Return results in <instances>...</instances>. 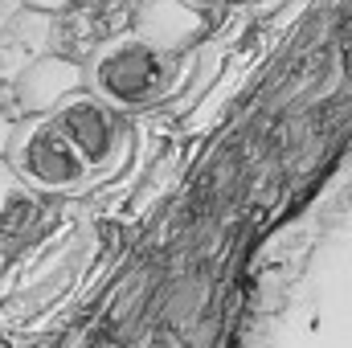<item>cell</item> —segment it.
Instances as JSON below:
<instances>
[{
  "label": "cell",
  "mask_w": 352,
  "mask_h": 348,
  "mask_svg": "<svg viewBox=\"0 0 352 348\" xmlns=\"http://www.w3.org/2000/svg\"><path fill=\"white\" fill-rule=\"evenodd\" d=\"M180 70L184 58L176 50H160L140 33H123L90 58L87 87L115 111H148L176 90Z\"/></svg>",
  "instance_id": "obj_1"
},
{
  "label": "cell",
  "mask_w": 352,
  "mask_h": 348,
  "mask_svg": "<svg viewBox=\"0 0 352 348\" xmlns=\"http://www.w3.org/2000/svg\"><path fill=\"white\" fill-rule=\"evenodd\" d=\"M4 160L37 193H78L90 180L87 160L62 135L54 115H25L4 148Z\"/></svg>",
  "instance_id": "obj_2"
},
{
  "label": "cell",
  "mask_w": 352,
  "mask_h": 348,
  "mask_svg": "<svg viewBox=\"0 0 352 348\" xmlns=\"http://www.w3.org/2000/svg\"><path fill=\"white\" fill-rule=\"evenodd\" d=\"M131 8L135 0H70L50 12V50L70 62H90L102 45L131 33Z\"/></svg>",
  "instance_id": "obj_3"
},
{
  "label": "cell",
  "mask_w": 352,
  "mask_h": 348,
  "mask_svg": "<svg viewBox=\"0 0 352 348\" xmlns=\"http://www.w3.org/2000/svg\"><path fill=\"white\" fill-rule=\"evenodd\" d=\"M54 123L62 127V135L74 144V152L87 160V168H107L119 152H123V127H119V111L107 107L98 94L74 90L66 94L54 111Z\"/></svg>",
  "instance_id": "obj_4"
},
{
  "label": "cell",
  "mask_w": 352,
  "mask_h": 348,
  "mask_svg": "<svg viewBox=\"0 0 352 348\" xmlns=\"http://www.w3.org/2000/svg\"><path fill=\"white\" fill-rule=\"evenodd\" d=\"M87 87V66L70 62L62 54H41L37 62H29L16 78H12V94L21 102V115H50L66 94Z\"/></svg>",
  "instance_id": "obj_5"
},
{
  "label": "cell",
  "mask_w": 352,
  "mask_h": 348,
  "mask_svg": "<svg viewBox=\"0 0 352 348\" xmlns=\"http://www.w3.org/2000/svg\"><path fill=\"white\" fill-rule=\"evenodd\" d=\"M131 33H140L144 41H152L160 50L180 54L188 41H197L205 33V8H197L188 0H135Z\"/></svg>",
  "instance_id": "obj_6"
},
{
  "label": "cell",
  "mask_w": 352,
  "mask_h": 348,
  "mask_svg": "<svg viewBox=\"0 0 352 348\" xmlns=\"http://www.w3.org/2000/svg\"><path fill=\"white\" fill-rule=\"evenodd\" d=\"M45 226V197L25 184L0 152V242H25Z\"/></svg>",
  "instance_id": "obj_7"
},
{
  "label": "cell",
  "mask_w": 352,
  "mask_h": 348,
  "mask_svg": "<svg viewBox=\"0 0 352 348\" xmlns=\"http://www.w3.org/2000/svg\"><path fill=\"white\" fill-rule=\"evenodd\" d=\"M41 54H50V12L25 8L0 25V78L4 83H12Z\"/></svg>",
  "instance_id": "obj_8"
},
{
  "label": "cell",
  "mask_w": 352,
  "mask_h": 348,
  "mask_svg": "<svg viewBox=\"0 0 352 348\" xmlns=\"http://www.w3.org/2000/svg\"><path fill=\"white\" fill-rule=\"evenodd\" d=\"M21 119H25V115H21V102H16V94H12V83L0 78V152L8 148V140H12V131H16Z\"/></svg>",
  "instance_id": "obj_9"
},
{
  "label": "cell",
  "mask_w": 352,
  "mask_h": 348,
  "mask_svg": "<svg viewBox=\"0 0 352 348\" xmlns=\"http://www.w3.org/2000/svg\"><path fill=\"white\" fill-rule=\"evenodd\" d=\"M29 8H41V12H58V8H66L70 0H25Z\"/></svg>",
  "instance_id": "obj_10"
},
{
  "label": "cell",
  "mask_w": 352,
  "mask_h": 348,
  "mask_svg": "<svg viewBox=\"0 0 352 348\" xmlns=\"http://www.w3.org/2000/svg\"><path fill=\"white\" fill-rule=\"evenodd\" d=\"M188 4H197V8H209V4H238V0H188Z\"/></svg>",
  "instance_id": "obj_11"
},
{
  "label": "cell",
  "mask_w": 352,
  "mask_h": 348,
  "mask_svg": "<svg viewBox=\"0 0 352 348\" xmlns=\"http://www.w3.org/2000/svg\"><path fill=\"white\" fill-rule=\"evenodd\" d=\"M0 259H4V242H0Z\"/></svg>",
  "instance_id": "obj_12"
}]
</instances>
